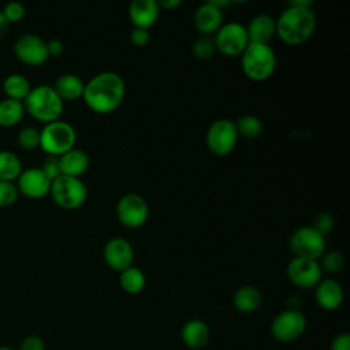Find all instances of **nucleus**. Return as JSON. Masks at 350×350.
Instances as JSON below:
<instances>
[{
    "instance_id": "37",
    "label": "nucleus",
    "mask_w": 350,
    "mask_h": 350,
    "mask_svg": "<svg viewBox=\"0 0 350 350\" xmlns=\"http://www.w3.org/2000/svg\"><path fill=\"white\" fill-rule=\"evenodd\" d=\"M150 40V34H149V30H145V29H138V27H134L130 33V41L133 45L135 46H145L148 45Z\"/></svg>"
},
{
    "instance_id": "27",
    "label": "nucleus",
    "mask_w": 350,
    "mask_h": 350,
    "mask_svg": "<svg viewBox=\"0 0 350 350\" xmlns=\"http://www.w3.org/2000/svg\"><path fill=\"white\" fill-rule=\"evenodd\" d=\"M22 172L21 159L11 150H0V180L14 182Z\"/></svg>"
},
{
    "instance_id": "11",
    "label": "nucleus",
    "mask_w": 350,
    "mask_h": 350,
    "mask_svg": "<svg viewBox=\"0 0 350 350\" xmlns=\"http://www.w3.org/2000/svg\"><path fill=\"white\" fill-rule=\"evenodd\" d=\"M148 216L149 206L142 196L127 193L118 201L116 217L123 226L129 228L141 227L148 220Z\"/></svg>"
},
{
    "instance_id": "32",
    "label": "nucleus",
    "mask_w": 350,
    "mask_h": 350,
    "mask_svg": "<svg viewBox=\"0 0 350 350\" xmlns=\"http://www.w3.org/2000/svg\"><path fill=\"white\" fill-rule=\"evenodd\" d=\"M19 191L14 182L0 180V208L11 206L18 200Z\"/></svg>"
},
{
    "instance_id": "34",
    "label": "nucleus",
    "mask_w": 350,
    "mask_h": 350,
    "mask_svg": "<svg viewBox=\"0 0 350 350\" xmlns=\"http://www.w3.org/2000/svg\"><path fill=\"white\" fill-rule=\"evenodd\" d=\"M334 217L327 213V212H321V213H317L313 219V223H312V228H314L319 234H321L323 237H325L327 234H329L334 228Z\"/></svg>"
},
{
    "instance_id": "31",
    "label": "nucleus",
    "mask_w": 350,
    "mask_h": 350,
    "mask_svg": "<svg viewBox=\"0 0 350 350\" xmlns=\"http://www.w3.org/2000/svg\"><path fill=\"white\" fill-rule=\"evenodd\" d=\"M321 269L335 273L339 272L343 265H345V257L338 250H331V252H324L321 256V262H319Z\"/></svg>"
},
{
    "instance_id": "21",
    "label": "nucleus",
    "mask_w": 350,
    "mask_h": 350,
    "mask_svg": "<svg viewBox=\"0 0 350 350\" xmlns=\"http://www.w3.org/2000/svg\"><path fill=\"white\" fill-rule=\"evenodd\" d=\"M62 175L79 178L89 168V156L82 149L72 148L59 157Z\"/></svg>"
},
{
    "instance_id": "41",
    "label": "nucleus",
    "mask_w": 350,
    "mask_h": 350,
    "mask_svg": "<svg viewBox=\"0 0 350 350\" xmlns=\"http://www.w3.org/2000/svg\"><path fill=\"white\" fill-rule=\"evenodd\" d=\"M157 3H159V7L164 8V10H174L182 4L180 0H164V1H157Z\"/></svg>"
},
{
    "instance_id": "15",
    "label": "nucleus",
    "mask_w": 350,
    "mask_h": 350,
    "mask_svg": "<svg viewBox=\"0 0 350 350\" xmlns=\"http://www.w3.org/2000/svg\"><path fill=\"white\" fill-rule=\"evenodd\" d=\"M104 261L115 271H124L133 265L134 249L131 243L120 237L109 239L104 246Z\"/></svg>"
},
{
    "instance_id": "17",
    "label": "nucleus",
    "mask_w": 350,
    "mask_h": 350,
    "mask_svg": "<svg viewBox=\"0 0 350 350\" xmlns=\"http://www.w3.org/2000/svg\"><path fill=\"white\" fill-rule=\"evenodd\" d=\"M160 14V7L156 0H134L129 5V18L134 27L148 30L152 27Z\"/></svg>"
},
{
    "instance_id": "4",
    "label": "nucleus",
    "mask_w": 350,
    "mask_h": 350,
    "mask_svg": "<svg viewBox=\"0 0 350 350\" xmlns=\"http://www.w3.org/2000/svg\"><path fill=\"white\" fill-rule=\"evenodd\" d=\"M241 64L243 74L249 79L262 82L273 74L276 68V55L269 44L249 42L241 55Z\"/></svg>"
},
{
    "instance_id": "3",
    "label": "nucleus",
    "mask_w": 350,
    "mask_h": 350,
    "mask_svg": "<svg viewBox=\"0 0 350 350\" xmlns=\"http://www.w3.org/2000/svg\"><path fill=\"white\" fill-rule=\"evenodd\" d=\"M25 111L44 124L60 120L64 103L49 85H37L30 89L23 100Z\"/></svg>"
},
{
    "instance_id": "36",
    "label": "nucleus",
    "mask_w": 350,
    "mask_h": 350,
    "mask_svg": "<svg viewBox=\"0 0 350 350\" xmlns=\"http://www.w3.org/2000/svg\"><path fill=\"white\" fill-rule=\"evenodd\" d=\"M18 350H45V342L38 335H27L21 342Z\"/></svg>"
},
{
    "instance_id": "22",
    "label": "nucleus",
    "mask_w": 350,
    "mask_h": 350,
    "mask_svg": "<svg viewBox=\"0 0 350 350\" xmlns=\"http://www.w3.org/2000/svg\"><path fill=\"white\" fill-rule=\"evenodd\" d=\"M62 101H74L82 97L85 83L75 74H62L52 86Z\"/></svg>"
},
{
    "instance_id": "13",
    "label": "nucleus",
    "mask_w": 350,
    "mask_h": 350,
    "mask_svg": "<svg viewBox=\"0 0 350 350\" xmlns=\"http://www.w3.org/2000/svg\"><path fill=\"white\" fill-rule=\"evenodd\" d=\"M14 53L27 66H41L49 57L46 41L31 33L22 34L16 38L14 42Z\"/></svg>"
},
{
    "instance_id": "23",
    "label": "nucleus",
    "mask_w": 350,
    "mask_h": 350,
    "mask_svg": "<svg viewBox=\"0 0 350 350\" xmlns=\"http://www.w3.org/2000/svg\"><path fill=\"white\" fill-rule=\"evenodd\" d=\"M262 302L261 291L254 286H242L239 287L234 297L232 304L235 309L241 313H253L256 312Z\"/></svg>"
},
{
    "instance_id": "6",
    "label": "nucleus",
    "mask_w": 350,
    "mask_h": 350,
    "mask_svg": "<svg viewBox=\"0 0 350 350\" xmlns=\"http://www.w3.org/2000/svg\"><path fill=\"white\" fill-rule=\"evenodd\" d=\"M49 194L55 204L63 209H78L88 200V187L81 178L60 175L52 180Z\"/></svg>"
},
{
    "instance_id": "33",
    "label": "nucleus",
    "mask_w": 350,
    "mask_h": 350,
    "mask_svg": "<svg viewBox=\"0 0 350 350\" xmlns=\"http://www.w3.org/2000/svg\"><path fill=\"white\" fill-rule=\"evenodd\" d=\"M1 11H3V14L7 18L10 25L21 22L25 18V15H26L25 5L22 3H19V1H10V3H7Z\"/></svg>"
},
{
    "instance_id": "30",
    "label": "nucleus",
    "mask_w": 350,
    "mask_h": 350,
    "mask_svg": "<svg viewBox=\"0 0 350 350\" xmlns=\"http://www.w3.org/2000/svg\"><path fill=\"white\" fill-rule=\"evenodd\" d=\"M191 51H193V55L200 59V60H208L211 59L215 52H216V46H215V42L212 38L209 37H200L197 38L194 42H193V46H191Z\"/></svg>"
},
{
    "instance_id": "7",
    "label": "nucleus",
    "mask_w": 350,
    "mask_h": 350,
    "mask_svg": "<svg viewBox=\"0 0 350 350\" xmlns=\"http://www.w3.org/2000/svg\"><path fill=\"white\" fill-rule=\"evenodd\" d=\"M215 46L221 55L228 57L241 56L249 45V37L246 27L238 22H230L223 25L215 34Z\"/></svg>"
},
{
    "instance_id": "18",
    "label": "nucleus",
    "mask_w": 350,
    "mask_h": 350,
    "mask_svg": "<svg viewBox=\"0 0 350 350\" xmlns=\"http://www.w3.org/2000/svg\"><path fill=\"white\" fill-rule=\"evenodd\" d=\"M314 299L324 310H335L343 302V288L335 279H321L314 287Z\"/></svg>"
},
{
    "instance_id": "16",
    "label": "nucleus",
    "mask_w": 350,
    "mask_h": 350,
    "mask_svg": "<svg viewBox=\"0 0 350 350\" xmlns=\"http://www.w3.org/2000/svg\"><path fill=\"white\" fill-rule=\"evenodd\" d=\"M194 26L204 37L216 34L223 26V11L212 1L201 4L194 14Z\"/></svg>"
},
{
    "instance_id": "35",
    "label": "nucleus",
    "mask_w": 350,
    "mask_h": 350,
    "mask_svg": "<svg viewBox=\"0 0 350 350\" xmlns=\"http://www.w3.org/2000/svg\"><path fill=\"white\" fill-rule=\"evenodd\" d=\"M41 170L44 171V174L51 179L55 180L56 178H59L62 175V170H60V163H59V157L55 156H48L44 163Z\"/></svg>"
},
{
    "instance_id": "9",
    "label": "nucleus",
    "mask_w": 350,
    "mask_h": 350,
    "mask_svg": "<svg viewBox=\"0 0 350 350\" xmlns=\"http://www.w3.org/2000/svg\"><path fill=\"white\" fill-rule=\"evenodd\" d=\"M306 328V317L299 309H286L271 323V335L282 343L297 340Z\"/></svg>"
},
{
    "instance_id": "5",
    "label": "nucleus",
    "mask_w": 350,
    "mask_h": 350,
    "mask_svg": "<svg viewBox=\"0 0 350 350\" xmlns=\"http://www.w3.org/2000/svg\"><path fill=\"white\" fill-rule=\"evenodd\" d=\"M75 141L77 133L74 127L64 120L46 123L40 130V148L48 156L60 157L74 148Z\"/></svg>"
},
{
    "instance_id": "20",
    "label": "nucleus",
    "mask_w": 350,
    "mask_h": 350,
    "mask_svg": "<svg viewBox=\"0 0 350 350\" xmlns=\"http://www.w3.org/2000/svg\"><path fill=\"white\" fill-rule=\"evenodd\" d=\"M211 331L205 321L198 319H191L186 321L180 329L182 342L189 349H202L209 342Z\"/></svg>"
},
{
    "instance_id": "10",
    "label": "nucleus",
    "mask_w": 350,
    "mask_h": 350,
    "mask_svg": "<svg viewBox=\"0 0 350 350\" xmlns=\"http://www.w3.org/2000/svg\"><path fill=\"white\" fill-rule=\"evenodd\" d=\"M238 137L234 122L228 119H217L206 131V146L215 156L223 157L234 150Z\"/></svg>"
},
{
    "instance_id": "29",
    "label": "nucleus",
    "mask_w": 350,
    "mask_h": 350,
    "mask_svg": "<svg viewBox=\"0 0 350 350\" xmlns=\"http://www.w3.org/2000/svg\"><path fill=\"white\" fill-rule=\"evenodd\" d=\"M16 142L22 149H26V150L38 148L40 146V130H37L36 127H31V126L21 129L16 135Z\"/></svg>"
},
{
    "instance_id": "28",
    "label": "nucleus",
    "mask_w": 350,
    "mask_h": 350,
    "mask_svg": "<svg viewBox=\"0 0 350 350\" xmlns=\"http://www.w3.org/2000/svg\"><path fill=\"white\" fill-rule=\"evenodd\" d=\"M238 135H242L247 139H254L261 135L262 133V122L260 118L254 115H243L234 122Z\"/></svg>"
},
{
    "instance_id": "8",
    "label": "nucleus",
    "mask_w": 350,
    "mask_h": 350,
    "mask_svg": "<svg viewBox=\"0 0 350 350\" xmlns=\"http://www.w3.org/2000/svg\"><path fill=\"white\" fill-rule=\"evenodd\" d=\"M290 249L294 257L317 260L325 252V237L310 226L299 227L290 237Z\"/></svg>"
},
{
    "instance_id": "40",
    "label": "nucleus",
    "mask_w": 350,
    "mask_h": 350,
    "mask_svg": "<svg viewBox=\"0 0 350 350\" xmlns=\"http://www.w3.org/2000/svg\"><path fill=\"white\" fill-rule=\"evenodd\" d=\"M8 29H10V23L7 21V18L4 16L3 11L0 10V40H3L7 36Z\"/></svg>"
},
{
    "instance_id": "12",
    "label": "nucleus",
    "mask_w": 350,
    "mask_h": 350,
    "mask_svg": "<svg viewBox=\"0 0 350 350\" xmlns=\"http://www.w3.org/2000/svg\"><path fill=\"white\" fill-rule=\"evenodd\" d=\"M286 271L290 282L299 288H314L323 275V269L317 260L302 257L291 258Z\"/></svg>"
},
{
    "instance_id": "39",
    "label": "nucleus",
    "mask_w": 350,
    "mask_h": 350,
    "mask_svg": "<svg viewBox=\"0 0 350 350\" xmlns=\"http://www.w3.org/2000/svg\"><path fill=\"white\" fill-rule=\"evenodd\" d=\"M46 49H48V55H49V56L57 57V56H60V55L63 53L64 45H63V42H62L60 40L53 38V40H49V41L46 42Z\"/></svg>"
},
{
    "instance_id": "1",
    "label": "nucleus",
    "mask_w": 350,
    "mask_h": 350,
    "mask_svg": "<svg viewBox=\"0 0 350 350\" xmlns=\"http://www.w3.org/2000/svg\"><path fill=\"white\" fill-rule=\"evenodd\" d=\"M124 93L126 86L123 78L118 72L104 71L85 83L82 98L93 112L105 115L119 108Z\"/></svg>"
},
{
    "instance_id": "38",
    "label": "nucleus",
    "mask_w": 350,
    "mask_h": 350,
    "mask_svg": "<svg viewBox=\"0 0 350 350\" xmlns=\"http://www.w3.org/2000/svg\"><path fill=\"white\" fill-rule=\"evenodd\" d=\"M331 350H350V335L346 332L336 335L331 342Z\"/></svg>"
},
{
    "instance_id": "14",
    "label": "nucleus",
    "mask_w": 350,
    "mask_h": 350,
    "mask_svg": "<svg viewBox=\"0 0 350 350\" xmlns=\"http://www.w3.org/2000/svg\"><path fill=\"white\" fill-rule=\"evenodd\" d=\"M51 185L52 180L38 167L22 170L21 175L16 179L18 191L33 200L42 198L49 194Z\"/></svg>"
},
{
    "instance_id": "26",
    "label": "nucleus",
    "mask_w": 350,
    "mask_h": 350,
    "mask_svg": "<svg viewBox=\"0 0 350 350\" xmlns=\"http://www.w3.org/2000/svg\"><path fill=\"white\" fill-rule=\"evenodd\" d=\"M120 287L129 293V294H139L146 284V278L145 273L137 268V267H129L127 269L120 272L119 278Z\"/></svg>"
},
{
    "instance_id": "2",
    "label": "nucleus",
    "mask_w": 350,
    "mask_h": 350,
    "mask_svg": "<svg viewBox=\"0 0 350 350\" xmlns=\"http://www.w3.org/2000/svg\"><path fill=\"white\" fill-rule=\"evenodd\" d=\"M276 22V34L287 45H302L313 36L316 29V15L310 7L290 3Z\"/></svg>"
},
{
    "instance_id": "25",
    "label": "nucleus",
    "mask_w": 350,
    "mask_h": 350,
    "mask_svg": "<svg viewBox=\"0 0 350 350\" xmlns=\"http://www.w3.org/2000/svg\"><path fill=\"white\" fill-rule=\"evenodd\" d=\"M31 86L29 79L22 74H10L3 81V90L7 98L23 101L29 94Z\"/></svg>"
},
{
    "instance_id": "19",
    "label": "nucleus",
    "mask_w": 350,
    "mask_h": 350,
    "mask_svg": "<svg viewBox=\"0 0 350 350\" xmlns=\"http://www.w3.org/2000/svg\"><path fill=\"white\" fill-rule=\"evenodd\" d=\"M245 27L250 42L268 44V41L276 34V22L268 14L256 15Z\"/></svg>"
},
{
    "instance_id": "24",
    "label": "nucleus",
    "mask_w": 350,
    "mask_h": 350,
    "mask_svg": "<svg viewBox=\"0 0 350 350\" xmlns=\"http://www.w3.org/2000/svg\"><path fill=\"white\" fill-rule=\"evenodd\" d=\"M23 101L3 98L0 100V126L1 127H12L21 123L25 116Z\"/></svg>"
},
{
    "instance_id": "42",
    "label": "nucleus",
    "mask_w": 350,
    "mask_h": 350,
    "mask_svg": "<svg viewBox=\"0 0 350 350\" xmlns=\"http://www.w3.org/2000/svg\"><path fill=\"white\" fill-rule=\"evenodd\" d=\"M0 350H15V349H12L10 346H0Z\"/></svg>"
}]
</instances>
